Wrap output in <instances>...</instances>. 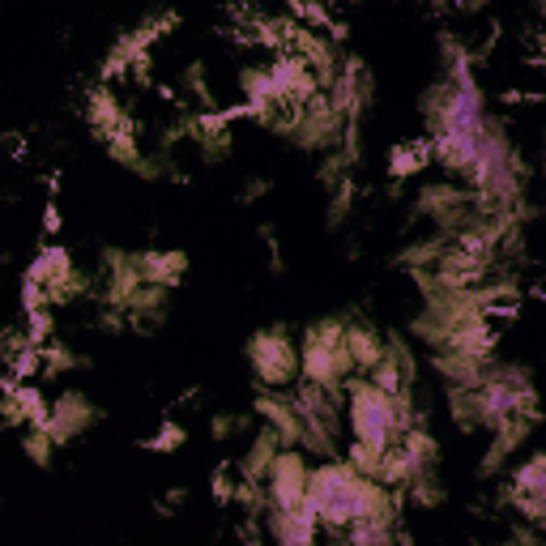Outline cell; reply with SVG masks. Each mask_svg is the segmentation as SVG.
Instances as JSON below:
<instances>
[{"label": "cell", "mask_w": 546, "mask_h": 546, "mask_svg": "<svg viewBox=\"0 0 546 546\" xmlns=\"http://www.w3.org/2000/svg\"><path fill=\"white\" fill-rule=\"evenodd\" d=\"M410 427H419V423H414V414H410L406 393L389 397V393H380L372 380L350 384V431H355V444L389 453L393 436L401 440Z\"/></svg>", "instance_id": "1"}, {"label": "cell", "mask_w": 546, "mask_h": 546, "mask_svg": "<svg viewBox=\"0 0 546 546\" xmlns=\"http://www.w3.org/2000/svg\"><path fill=\"white\" fill-rule=\"evenodd\" d=\"M350 367H355V359L346 350L342 320H320L316 329H308V337H303V380L320 384L329 393H342V380Z\"/></svg>", "instance_id": "2"}, {"label": "cell", "mask_w": 546, "mask_h": 546, "mask_svg": "<svg viewBox=\"0 0 546 546\" xmlns=\"http://www.w3.org/2000/svg\"><path fill=\"white\" fill-rule=\"evenodd\" d=\"M248 359L256 367V376H261L265 384H273V389H282V384H291L295 372H299V355H295V346L286 342V333L282 329H265V333H256L252 342H248Z\"/></svg>", "instance_id": "3"}, {"label": "cell", "mask_w": 546, "mask_h": 546, "mask_svg": "<svg viewBox=\"0 0 546 546\" xmlns=\"http://www.w3.org/2000/svg\"><path fill=\"white\" fill-rule=\"evenodd\" d=\"M265 487H269V508L295 512V508L308 504L312 474H308V465H303L299 453H278V461H273V470L265 478Z\"/></svg>", "instance_id": "4"}, {"label": "cell", "mask_w": 546, "mask_h": 546, "mask_svg": "<svg viewBox=\"0 0 546 546\" xmlns=\"http://www.w3.org/2000/svg\"><path fill=\"white\" fill-rule=\"evenodd\" d=\"M94 419H99V410H94L82 393H64L56 406H52V419H47V436H52L56 444H69V440L82 436V431H86Z\"/></svg>", "instance_id": "5"}, {"label": "cell", "mask_w": 546, "mask_h": 546, "mask_svg": "<svg viewBox=\"0 0 546 546\" xmlns=\"http://www.w3.org/2000/svg\"><path fill=\"white\" fill-rule=\"evenodd\" d=\"M367 99H372V77H367L363 60H346L342 69H337V82H333V107L342 111V116H359V111L367 107Z\"/></svg>", "instance_id": "6"}, {"label": "cell", "mask_w": 546, "mask_h": 546, "mask_svg": "<svg viewBox=\"0 0 546 546\" xmlns=\"http://www.w3.org/2000/svg\"><path fill=\"white\" fill-rule=\"evenodd\" d=\"M269 529L278 538V546H316V512L308 508H295V512L273 508Z\"/></svg>", "instance_id": "7"}, {"label": "cell", "mask_w": 546, "mask_h": 546, "mask_svg": "<svg viewBox=\"0 0 546 546\" xmlns=\"http://www.w3.org/2000/svg\"><path fill=\"white\" fill-rule=\"evenodd\" d=\"M137 269H141V282L146 286H158V291H167L184 278L188 269V256L184 252H141L137 256Z\"/></svg>", "instance_id": "8"}, {"label": "cell", "mask_w": 546, "mask_h": 546, "mask_svg": "<svg viewBox=\"0 0 546 546\" xmlns=\"http://www.w3.org/2000/svg\"><path fill=\"white\" fill-rule=\"evenodd\" d=\"M86 120H90V128H94V133H99L103 141H111V137H116L120 128L128 124V116L116 107V99H111L107 90H94V94H90V103H86Z\"/></svg>", "instance_id": "9"}, {"label": "cell", "mask_w": 546, "mask_h": 546, "mask_svg": "<svg viewBox=\"0 0 546 546\" xmlns=\"http://www.w3.org/2000/svg\"><path fill=\"white\" fill-rule=\"evenodd\" d=\"M346 350H350V359H355V367H363V372H372V367L389 355L384 342H380V333L367 329V325H350L346 329Z\"/></svg>", "instance_id": "10"}, {"label": "cell", "mask_w": 546, "mask_h": 546, "mask_svg": "<svg viewBox=\"0 0 546 546\" xmlns=\"http://www.w3.org/2000/svg\"><path fill=\"white\" fill-rule=\"evenodd\" d=\"M128 316H133V325L154 329L158 320L167 316V291H158V286H141V291L133 295V303H128Z\"/></svg>", "instance_id": "11"}, {"label": "cell", "mask_w": 546, "mask_h": 546, "mask_svg": "<svg viewBox=\"0 0 546 546\" xmlns=\"http://www.w3.org/2000/svg\"><path fill=\"white\" fill-rule=\"evenodd\" d=\"M546 491V453L529 457L517 474H512V495H542Z\"/></svg>", "instance_id": "12"}, {"label": "cell", "mask_w": 546, "mask_h": 546, "mask_svg": "<svg viewBox=\"0 0 546 546\" xmlns=\"http://www.w3.org/2000/svg\"><path fill=\"white\" fill-rule=\"evenodd\" d=\"M427 158H431V146H397L393 158H389V171L397 175V180H406V175L419 171Z\"/></svg>", "instance_id": "13"}, {"label": "cell", "mask_w": 546, "mask_h": 546, "mask_svg": "<svg viewBox=\"0 0 546 546\" xmlns=\"http://www.w3.org/2000/svg\"><path fill=\"white\" fill-rule=\"evenodd\" d=\"M410 500L419 504V508H431V504H440L444 500V487L436 483V474H419V478H410Z\"/></svg>", "instance_id": "14"}, {"label": "cell", "mask_w": 546, "mask_h": 546, "mask_svg": "<svg viewBox=\"0 0 546 546\" xmlns=\"http://www.w3.org/2000/svg\"><path fill=\"white\" fill-rule=\"evenodd\" d=\"M52 448H56V440L47 436V427H30V431H26V457L35 461V465L52 461Z\"/></svg>", "instance_id": "15"}, {"label": "cell", "mask_w": 546, "mask_h": 546, "mask_svg": "<svg viewBox=\"0 0 546 546\" xmlns=\"http://www.w3.org/2000/svg\"><path fill=\"white\" fill-rule=\"evenodd\" d=\"M231 431H244V419H239V414H222V419L214 423V436H218V440H227Z\"/></svg>", "instance_id": "16"}, {"label": "cell", "mask_w": 546, "mask_h": 546, "mask_svg": "<svg viewBox=\"0 0 546 546\" xmlns=\"http://www.w3.org/2000/svg\"><path fill=\"white\" fill-rule=\"evenodd\" d=\"M180 440H184V427H163V431H158V440H154V448H163V453H167V448H180Z\"/></svg>", "instance_id": "17"}]
</instances>
